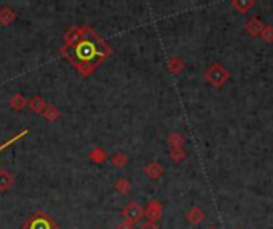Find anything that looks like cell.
I'll return each instance as SVG.
<instances>
[{
    "label": "cell",
    "mask_w": 273,
    "mask_h": 229,
    "mask_svg": "<svg viewBox=\"0 0 273 229\" xmlns=\"http://www.w3.org/2000/svg\"><path fill=\"white\" fill-rule=\"evenodd\" d=\"M205 78L211 86L221 88L228 81V78H230V72H228L222 64H213L208 70L205 72Z\"/></svg>",
    "instance_id": "6da1fadb"
},
{
    "label": "cell",
    "mask_w": 273,
    "mask_h": 229,
    "mask_svg": "<svg viewBox=\"0 0 273 229\" xmlns=\"http://www.w3.org/2000/svg\"><path fill=\"white\" fill-rule=\"evenodd\" d=\"M121 216H123L125 221L131 223V225H136L137 221L142 220L144 209L137 202H130V204L125 205L123 210H121Z\"/></svg>",
    "instance_id": "7a4b0ae2"
},
{
    "label": "cell",
    "mask_w": 273,
    "mask_h": 229,
    "mask_svg": "<svg viewBox=\"0 0 273 229\" xmlns=\"http://www.w3.org/2000/svg\"><path fill=\"white\" fill-rule=\"evenodd\" d=\"M23 229H58V226L54 225V221L50 216L38 214L29 223H26Z\"/></svg>",
    "instance_id": "3957f363"
},
{
    "label": "cell",
    "mask_w": 273,
    "mask_h": 229,
    "mask_svg": "<svg viewBox=\"0 0 273 229\" xmlns=\"http://www.w3.org/2000/svg\"><path fill=\"white\" fill-rule=\"evenodd\" d=\"M144 214H146V218L150 223H157L161 218V215H163V205H161L160 200L154 199V200H150V202H149L147 209H146Z\"/></svg>",
    "instance_id": "277c9868"
},
{
    "label": "cell",
    "mask_w": 273,
    "mask_h": 229,
    "mask_svg": "<svg viewBox=\"0 0 273 229\" xmlns=\"http://www.w3.org/2000/svg\"><path fill=\"white\" fill-rule=\"evenodd\" d=\"M186 218H187L188 223H192V225H200V223L205 221L206 215H205V212L200 209V207H192L186 214Z\"/></svg>",
    "instance_id": "5b68a950"
},
{
    "label": "cell",
    "mask_w": 273,
    "mask_h": 229,
    "mask_svg": "<svg viewBox=\"0 0 273 229\" xmlns=\"http://www.w3.org/2000/svg\"><path fill=\"white\" fill-rule=\"evenodd\" d=\"M15 185V177L8 170H0V193H7Z\"/></svg>",
    "instance_id": "8992f818"
},
{
    "label": "cell",
    "mask_w": 273,
    "mask_h": 229,
    "mask_svg": "<svg viewBox=\"0 0 273 229\" xmlns=\"http://www.w3.org/2000/svg\"><path fill=\"white\" fill-rule=\"evenodd\" d=\"M144 172H146V175L152 178V180H157V178H160L165 174V169H163V166L158 164V163H150V164L146 166Z\"/></svg>",
    "instance_id": "52a82bcc"
},
{
    "label": "cell",
    "mask_w": 273,
    "mask_h": 229,
    "mask_svg": "<svg viewBox=\"0 0 273 229\" xmlns=\"http://www.w3.org/2000/svg\"><path fill=\"white\" fill-rule=\"evenodd\" d=\"M27 104H29V108L37 115H40L47 110V102L42 96H34Z\"/></svg>",
    "instance_id": "ba28073f"
},
{
    "label": "cell",
    "mask_w": 273,
    "mask_h": 229,
    "mask_svg": "<svg viewBox=\"0 0 273 229\" xmlns=\"http://www.w3.org/2000/svg\"><path fill=\"white\" fill-rule=\"evenodd\" d=\"M16 19V13L10 7L0 8V24L2 26H10Z\"/></svg>",
    "instance_id": "9c48e42d"
},
{
    "label": "cell",
    "mask_w": 273,
    "mask_h": 229,
    "mask_svg": "<svg viewBox=\"0 0 273 229\" xmlns=\"http://www.w3.org/2000/svg\"><path fill=\"white\" fill-rule=\"evenodd\" d=\"M264 22H262L259 18H253L246 22V31L251 33V35H260V32L264 31Z\"/></svg>",
    "instance_id": "30bf717a"
},
{
    "label": "cell",
    "mask_w": 273,
    "mask_h": 229,
    "mask_svg": "<svg viewBox=\"0 0 273 229\" xmlns=\"http://www.w3.org/2000/svg\"><path fill=\"white\" fill-rule=\"evenodd\" d=\"M184 67H186V64H184V61L181 58H171L168 61V70L174 75H179L184 70Z\"/></svg>",
    "instance_id": "8fae6325"
},
{
    "label": "cell",
    "mask_w": 273,
    "mask_h": 229,
    "mask_svg": "<svg viewBox=\"0 0 273 229\" xmlns=\"http://www.w3.org/2000/svg\"><path fill=\"white\" fill-rule=\"evenodd\" d=\"M232 7L238 10L239 13H246L249 8L254 7V0H235V2H232Z\"/></svg>",
    "instance_id": "7c38bea8"
},
{
    "label": "cell",
    "mask_w": 273,
    "mask_h": 229,
    "mask_svg": "<svg viewBox=\"0 0 273 229\" xmlns=\"http://www.w3.org/2000/svg\"><path fill=\"white\" fill-rule=\"evenodd\" d=\"M115 189L120 194H128V193L131 191V183H130V180H128V178H125V177L119 178V180H117V183H115Z\"/></svg>",
    "instance_id": "4fadbf2b"
},
{
    "label": "cell",
    "mask_w": 273,
    "mask_h": 229,
    "mask_svg": "<svg viewBox=\"0 0 273 229\" xmlns=\"http://www.w3.org/2000/svg\"><path fill=\"white\" fill-rule=\"evenodd\" d=\"M90 159L93 161V163L101 164V163H104L105 159H107V153H105L102 148H94L93 152L90 153Z\"/></svg>",
    "instance_id": "5bb4252c"
},
{
    "label": "cell",
    "mask_w": 273,
    "mask_h": 229,
    "mask_svg": "<svg viewBox=\"0 0 273 229\" xmlns=\"http://www.w3.org/2000/svg\"><path fill=\"white\" fill-rule=\"evenodd\" d=\"M168 143L171 148H182L184 145V137L179 132H171L168 136Z\"/></svg>",
    "instance_id": "9a60e30c"
},
{
    "label": "cell",
    "mask_w": 273,
    "mask_h": 229,
    "mask_svg": "<svg viewBox=\"0 0 273 229\" xmlns=\"http://www.w3.org/2000/svg\"><path fill=\"white\" fill-rule=\"evenodd\" d=\"M26 104H27V100L23 94H15V96L10 99V107L15 108V110H21Z\"/></svg>",
    "instance_id": "2e32d148"
},
{
    "label": "cell",
    "mask_w": 273,
    "mask_h": 229,
    "mask_svg": "<svg viewBox=\"0 0 273 229\" xmlns=\"http://www.w3.org/2000/svg\"><path fill=\"white\" fill-rule=\"evenodd\" d=\"M43 116H45V120L48 121H56L61 116V111L54 107V105H50V107H47V110L43 111Z\"/></svg>",
    "instance_id": "e0dca14e"
},
{
    "label": "cell",
    "mask_w": 273,
    "mask_h": 229,
    "mask_svg": "<svg viewBox=\"0 0 273 229\" xmlns=\"http://www.w3.org/2000/svg\"><path fill=\"white\" fill-rule=\"evenodd\" d=\"M112 164L115 166V167H125L126 164H128V156L125 154V153H115L114 156H112Z\"/></svg>",
    "instance_id": "ac0fdd59"
},
{
    "label": "cell",
    "mask_w": 273,
    "mask_h": 229,
    "mask_svg": "<svg viewBox=\"0 0 273 229\" xmlns=\"http://www.w3.org/2000/svg\"><path fill=\"white\" fill-rule=\"evenodd\" d=\"M171 159L176 161V163H181V161H184V158H186V152H184V148H171Z\"/></svg>",
    "instance_id": "d6986e66"
},
{
    "label": "cell",
    "mask_w": 273,
    "mask_h": 229,
    "mask_svg": "<svg viewBox=\"0 0 273 229\" xmlns=\"http://www.w3.org/2000/svg\"><path fill=\"white\" fill-rule=\"evenodd\" d=\"M260 37L265 42H273V26H265L264 31L260 32Z\"/></svg>",
    "instance_id": "ffe728a7"
},
{
    "label": "cell",
    "mask_w": 273,
    "mask_h": 229,
    "mask_svg": "<svg viewBox=\"0 0 273 229\" xmlns=\"http://www.w3.org/2000/svg\"><path fill=\"white\" fill-rule=\"evenodd\" d=\"M139 229H160V228H158L157 223H150V221H147V223H142V225L139 226Z\"/></svg>",
    "instance_id": "44dd1931"
},
{
    "label": "cell",
    "mask_w": 273,
    "mask_h": 229,
    "mask_svg": "<svg viewBox=\"0 0 273 229\" xmlns=\"http://www.w3.org/2000/svg\"><path fill=\"white\" fill-rule=\"evenodd\" d=\"M115 229H135V225H131V223H128V221H123L120 226H117Z\"/></svg>",
    "instance_id": "7402d4cb"
},
{
    "label": "cell",
    "mask_w": 273,
    "mask_h": 229,
    "mask_svg": "<svg viewBox=\"0 0 273 229\" xmlns=\"http://www.w3.org/2000/svg\"><path fill=\"white\" fill-rule=\"evenodd\" d=\"M208 229H216V228H213V226H211V228H208Z\"/></svg>",
    "instance_id": "603a6c76"
}]
</instances>
